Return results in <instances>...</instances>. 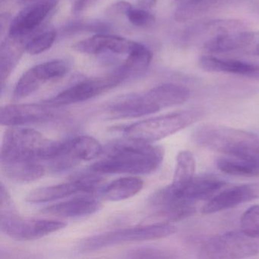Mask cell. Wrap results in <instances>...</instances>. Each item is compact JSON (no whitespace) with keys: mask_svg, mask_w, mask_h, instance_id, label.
<instances>
[{"mask_svg":"<svg viewBox=\"0 0 259 259\" xmlns=\"http://www.w3.org/2000/svg\"><path fill=\"white\" fill-rule=\"evenodd\" d=\"M259 198V184L233 186L218 192L203 207L204 214H211Z\"/></svg>","mask_w":259,"mask_h":259,"instance_id":"18","label":"cell"},{"mask_svg":"<svg viewBox=\"0 0 259 259\" xmlns=\"http://www.w3.org/2000/svg\"><path fill=\"white\" fill-rule=\"evenodd\" d=\"M136 45V42L125 37L101 33L78 42L72 48L77 52L89 55H98L104 53L128 55Z\"/></svg>","mask_w":259,"mask_h":259,"instance_id":"17","label":"cell"},{"mask_svg":"<svg viewBox=\"0 0 259 259\" xmlns=\"http://www.w3.org/2000/svg\"><path fill=\"white\" fill-rule=\"evenodd\" d=\"M207 258H242L259 254V239L240 232H230L207 241L201 248Z\"/></svg>","mask_w":259,"mask_h":259,"instance_id":"8","label":"cell"},{"mask_svg":"<svg viewBox=\"0 0 259 259\" xmlns=\"http://www.w3.org/2000/svg\"><path fill=\"white\" fill-rule=\"evenodd\" d=\"M206 50L212 54L238 51L259 57V31L242 29L218 34L207 41Z\"/></svg>","mask_w":259,"mask_h":259,"instance_id":"14","label":"cell"},{"mask_svg":"<svg viewBox=\"0 0 259 259\" xmlns=\"http://www.w3.org/2000/svg\"><path fill=\"white\" fill-rule=\"evenodd\" d=\"M176 231L177 227L169 223L121 229L86 238L80 242L78 248L81 252H92L121 244L163 239Z\"/></svg>","mask_w":259,"mask_h":259,"instance_id":"4","label":"cell"},{"mask_svg":"<svg viewBox=\"0 0 259 259\" xmlns=\"http://www.w3.org/2000/svg\"><path fill=\"white\" fill-rule=\"evenodd\" d=\"M199 66L206 72L233 74L259 79V65L240 60L204 56L200 58Z\"/></svg>","mask_w":259,"mask_h":259,"instance_id":"20","label":"cell"},{"mask_svg":"<svg viewBox=\"0 0 259 259\" xmlns=\"http://www.w3.org/2000/svg\"><path fill=\"white\" fill-rule=\"evenodd\" d=\"M201 117V113L195 110H180L151 119L139 121L124 130L125 139L151 144L172 136Z\"/></svg>","mask_w":259,"mask_h":259,"instance_id":"3","label":"cell"},{"mask_svg":"<svg viewBox=\"0 0 259 259\" xmlns=\"http://www.w3.org/2000/svg\"><path fill=\"white\" fill-rule=\"evenodd\" d=\"M115 10L126 16L132 25L140 28L152 26L155 23V18L148 10L140 7H134L125 1H119L115 4Z\"/></svg>","mask_w":259,"mask_h":259,"instance_id":"28","label":"cell"},{"mask_svg":"<svg viewBox=\"0 0 259 259\" xmlns=\"http://www.w3.org/2000/svg\"><path fill=\"white\" fill-rule=\"evenodd\" d=\"M189 89L177 84H163L142 95L144 116L181 105L190 98Z\"/></svg>","mask_w":259,"mask_h":259,"instance_id":"15","label":"cell"},{"mask_svg":"<svg viewBox=\"0 0 259 259\" xmlns=\"http://www.w3.org/2000/svg\"><path fill=\"white\" fill-rule=\"evenodd\" d=\"M69 70L66 62L57 60L45 62L28 69L22 75L16 87L13 97L22 99L29 96L47 81L64 76Z\"/></svg>","mask_w":259,"mask_h":259,"instance_id":"12","label":"cell"},{"mask_svg":"<svg viewBox=\"0 0 259 259\" xmlns=\"http://www.w3.org/2000/svg\"><path fill=\"white\" fill-rule=\"evenodd\" d=\"M152 57V53L147 47L136 42L134 49L128 54L127 60L115 72L123 81L139 76L147 70L151 64Z\"/></svg>","mask_w":259,"mask_h":259,"instance_id":"24","label":"cell"},{"mask_svg":"<svg viewBox=\"0 0 259 259\" xmlns=\"http://www.w3.org/2000/svg\"><path fill=\"white\" fill-rule=\"evenodd\" d=\"M60 107L42 104H11L3 107L0 111L1 125L24 126L51 122L60 118Z\"/></svg>","mask_w":259,"mask_h":259,"instance_id":"11","label":"cell"},{"mask_svg":"<svg viewBox=\"0 0 259 259\" xmlns=\"http://www.w3.org/2000/svg\"><path fill=\"white\" fill-rule=\"evenodd\" d=\"M0 209L1 211H10L14 210L13 207V200L9 193L7 189H6L3 183H1V191H0Z\"/></svg>","mask_w":259,"mask_h":259,"instance_id":"33","label":"cell"},{"mask_svg":"<svg viewBox=\"0 0 259 259\" xmlns=\"http://www.w3.org/2000/svg\"><path fill=\"white\" fill-rule=\"evenodd\" d=\"M92 172V174L78 176L66 183L34 189L27 195L26 201L33 204H40L52 202L75 194L89 195L95 191L98 192L102 179L95 175V172Z\"/></svg>","mask_w":259,"mask_h":259,"instance_id":"10","label":"cell"},{"mask_svg":"<svg viewBox=\"0 0 259 259\" xmlns=\"http://www.w3.org/2000/svg\"><path fill=\"white\" fill-rule=\"evenodd\" d=\"M217 166L221 172L235 177L259 176V163L249 159L224 155L218 159Z\"/></svg>","mask_w":259,"mask_h":259,"instance_id":"26","label":"cell"},{"mask_svg":"<svg viewBox=\"0 0 259 259\" xmlns=\"http://www.w3.org/2000/svg\"><path fill=\"white\" fill-rule=\"evenodd\" d=\"M55 30L49 29L30 39L25 45V51L30 55H38L51 48L57 38Z\"/></svg>","mask_w":259,"mask_h":259,"instance_id":"29","label":"cell"},{"mask_svg":"<svg viewBox=\"0 0 259 259\" xmlns=\"http://www.w3.org/2000/svg\"><path fill=\"white\" fill-rule=\"evenodd\" d=\"M225 184V182L221 179L211 176H203L194 177L193 180L180 192H175L172 188L171 189L180 196L195 203L202 200H210Z\"/></svg>","mask_w":259,"mask_h":259,"instance_id":"22","label":"cell"},{"mask_svg":"<svg viewBox=\"0 0 259 259\" xmlns=\"http://www.w3.org/2000/svg\"><path fill=\"white\" fill-rule=\"evenodd\" d=\"M240 227L242 233L259 239V205L251 206L244 212Z\"/></svg>","mask_w":259,"mask_h":259,"instance_id":"30","label":"cell"},{"mask_svg":"<svg viewBox=\"0 0 259 259\" xmlns=\"http://www.w3.org/2000/svg\"><path fill=\"white\" fill-rule=\"evenodd\" d=\"M103 151L101 143L92 136H76L62 142L54 141L45 166L54 172H62L81 162L97 158Z\"/></svg>","mask_w":259,"mask_h":259,"instance_id":"5","label":"cell"},{"mask_svg":"<svg viewBox=\"0 0 259 259\" xmlns=\"http://www.w3.org/2000/svg\"><path fill=\"white\" fill-rule=\"evenodd\" d=\"M148 204L155 215L167 222L189 218L195 212V202L176 194L169 185L153 194Z\"/></svg>","mask_w":259,"mask_h":259,"instance_id":"13","label":"cell"},{"mask_svg":"<svg viewBox=\"0 0 259 259\" xmlns=\"http://www.w3.org/2000/svg\"><path fill=\"white\" fill-rule=\"evenodd\" d=\"M35 0H19V2L21 4H27V3L34 2Z\"/></svg>","mask_w":259,"mask_h":259,"instance_id":"36","label":"cell"},{"mask_svg":"<svg viewBox=\"0 0 259 259\" xmlns=\"http://www.w3.org/2000/svg\"><path fill=\"white\" fill-rule=\"evenodd\" d=\"M163 157L161 147L126 139L109 146L102 158L90 166V171L96 174H151L160 166Z\"/></svg>","mask_w":259,"mask_h":259,"instance_id":"1","label":"cell"},{"mask_svg":"<svg viewBox=\"0 0 259 259\" xmlns=\"http://www.w3.org/2000/svg\"><path fill=\"white\" fill-rule=\"evenodd\" d=\"M66 227L64 222L55 220L23 218L14 212V210L1 211L0 213L1 231L16 240L41 239Z\"/></svg>","mask_w":259,"mask_h":259,"instance_id":"7","label":"cell"},{"mask_svg":"<svg viewBox=\"0 0 259 259\" xmlns=\"http://www.w3.org/2000/svg\"><path fill=\"white\" fill-rule=\"evenodd\" d=\"M6 177L19 183H30L41 178L47 171L43 162L37 160L1 162Z\"/></svg>","mask_w":259,"mask_h":259,"instance_id":"21","label":"cell"},{"mask_svg":"<svg viewBox=\"0 0 259 259\" xmlns=\"http://www.w3.org/2000/svg\"><path fill=\"white\" fill-rule=\"evenodd\" d=\"M58 0L34 1L12 21L9 36L24 38L35 31L57 6Z\"/></svg>","mask_w":259,"mask_h":259,"instance_id":"16","label":"cell"},{"mask_svg":"<svg viewBox=\"0 0 259 259\" xmlns=\"http://www.w3.org/2000/svg\"><path fill=\"white\" fill-rule=\"evenodd\" d=\"M196 163L193 154L189 151H182L177 157V166L174 180L169 186L175 192L183 190L195 177Z\"/></svg>","mask_w":259,"mask_h":259,"instance_id":"27","label":"cell"},{"mask_svg":"<svg viewBox=\"0 0 259 259\" xmlns=\"http://www.w3.org/2000/svg\"><path fill=\"white\" fill-rule=\"evenodd\" d=\"M102 204L99 199L90 195L72 198L42 209L41 212L50 216L62 218H81L90 216L101 210Z\"/></svg>","mask_w":259,"mask_h":259,"instance_id":"19","label":"cell"},{"mask_svg":"<svg viewBox=\"0 0 259 259\" xmlns=\"http://www.w3.org/2000/svg\"><path fill=\"white\" fill-rule=\"evenodd\" d=\"M107 30V25L100 22H79L74 23L68 27V32H78L81 31H103Z\"/></svg>","mask_w":259,"mask_h":259,"instance_id":"32","label":"cell"},{"mask_svg":"<svg viewBox=\"0 0 259 259\" xmlns=\"http://www.w3.org/2000/svg\"><path fill=\"white\" fill-rule=\"evenodd\" d=\"M128 257L137 258H165L170 257L166 251L152 247H142L130 251Z\"/></svg>","mask_w":259,"mask_h":259,"instance_id":"31","label":"cell"},{"mask_svg":"<svg viewBox=\"0 0 259 259\" xmlns=\"http://www.w3.org/2000/svg\"><path fill=\"white\" fill-rule=\"evenodd\" d=\"M51 142L33 128L9 127L4 135L0 161L37 160L43 162Z\"/></svg>","mask_w":259,"mask_h":259,"instance_id":"6","label":"cell"},{"mask_svg":"<svg viewBox=\"0 0 259 259\" xmlns=\"http://www.w3.org/2000/svg\"><path fill=\"white\" fill-rule=\"evenodd\" d=\"M143 186V181L139 177H122L113 180L106 186H101L98 193L100 198L104 201H123L137 195Z\"/></svg>","mask_w":259,"mask_h":259,"instance_id":"23","label":"cell"},{"mask_svg":"<svg viewBox=\"0 0 259 259\" xmlns=\"http://www.w3.org/2000/svg\"><path fill=\"white\" fill-rule=\"evenodd\" d=\"M25 51L23 38H17L9 36L8 39L1 45L0 49V78L1 87L8 79L12 72L17 66L22 54Z\"/></svg>","mask_w":259,"mask_h":259,"instance_id":"25","label":"cell"},{"mask_svg":"<svg viewBox=\"0 0 259 259\" xmlns=\"http://www.w3.org/2000/svg\"><path fill=\"white\" fill-rule=\"evenodd\" d=\"M176 1L180 3V5H183V4H194V3L198 2V0H176Z\"/></svg>","mask_w":259,"mask_h":259,"instance_id":"35","label":"cell"},{"mask_svg":"<svg viewBox=\"0 0 259 259\" xmlns=\"http://www.w3.org/2000/svg\"><path fill=\"white\" fill-rule=\"evenodd\" d=\"M157 4V0H138L137 7L144 10H150Z\"/></svg>","mask_w":259,"mask_h":259,"instance_id":"34","label":"cell"},{"mask_svg":"<svg viewBox=\"0 0 259 259\" xmlns=\"http://www.w3.org/2000/svg\"><path fill=\"white\" fill-rule=\"evenodd\" d=\"M192 139L202 148L259 163V137L253 133L224 125L204 124L194 130Z\"/></svg>","mask_w":259,"mask_h":259,"instance_id":"2","label":"cell"},{"mask_svg":"<svg viewBox=\"0 0 259 259\" xmlns=\"http://www.w3.org/2000/svg\"><path fill=\"white\" fill-rule=\"evenodd\" d=\"M122 82V78L116 72L107 76L89 78L65 89L43 103L54 107H61L84 102L116 87Z\"/></svg>","mask_w":259,"mask_h":259,"instance_id":"9","label":"cell"}]
</instances>
